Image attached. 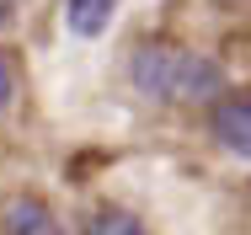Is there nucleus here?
I'll return each instance as SVG.
<instances>
[{
	"label": "nucleus",
	"instance_id": "0eeeda50",
	"mask_svg": "<svg viewBox=\"0 0 251 235\" xmlns=\"http://www.w3.org/2000/svg\"><path fill=\"white\" fill-rule=\"evenodd\" d=\"M11 11H16V0H0V16H11Z\"/></svg>",
	"mask_w": 251,
	"mask_h": 235
},
{
	"label": "nucleus",
	"instance_id": "39448f33",
	"mask_svg": "<svg viewBox=\"0 0 251 235\" xmlns=\"http://www.w3.org/2000/svg\"><path fill=\"white\" fill-rule=\"evenodd\" d=\"M80 235H150L128 209H91L80 219Z\"/></svg>",
	"mask_w": 251,
	"mask_h": 235
},
{
	"label": "nucleus",
	"instance_id": "f03ea898",
	"mask_svg": "<svg viewBox=\"0 0 251 235\" xmlns=\"http://www.w3.org/2000/svg\"><path fill=\"white\" fill-rule=\"evenodd\" d=\"M214 139L230 155L251 160V96H219L214 102Z\"/></svg>",
	"mask_w": 251,
	"mask_h": 235
},
{
	"label": "nucleus",
	"instance_id": "f257e3e1",
	"mask_svg": "<svg viewBox=\"0 0 251 235\" xmlns=\"http://www.w3.org/2000/svg\"><path fill=\"white\" fill-rule=\"evenodd\" d=\"M128 80H134V91H145L150 102L198 107V102H219L225 64L208 59V53H193V48L171 43V38H145L128 53Z\"/></svg>",
	"mask_w": 251,
	"mask_h": 235
},
{
	"label": "nucleus",
	"instance_id": "7ed1b4c3",
	"mask_svg": "<svg viewBox=\"0 0 251 235\" xmlns=\"http://www.w3.org/2000/svg\"><path fill=\"white\" fill-rule=\"evenodd\" d=\"M0 230L5 235H64V225L43 198H11L5 214H0Z\"/></svg>",
	"mask_w": 251,
	"mask_h": 235
},
{
	"label": "nucleus",
	"instance_id": "20e7f679",
	"mask_svg": "<svg viewBox=\"0 0 251 235\" xmlns=\"http://www.w3.org/2000/svg\"><path fill=\"white\" fill-rule=\"evenodd\" d=\"M118 5H123V0H64V22H70L75 38H101V32L112 27Z\"/></svg>",
	"mask_w": 251,
	"mask_h": 235
},
{
	"label": "nucleus",
	"instance_id": "423d86ee",
	"mask_svg": "<svg viewBox=\"0 0 251 235\" xmlns=\"http://www.w3.org/2000/svg\"><path fill=\"white\" fill-rule=\"evenodd\" d=\"M11 96H16V59L0 48V112L11 107Z\"/></svg>",
	"mask_w": 251,
	"mask_h": 235
}]
</instances>
